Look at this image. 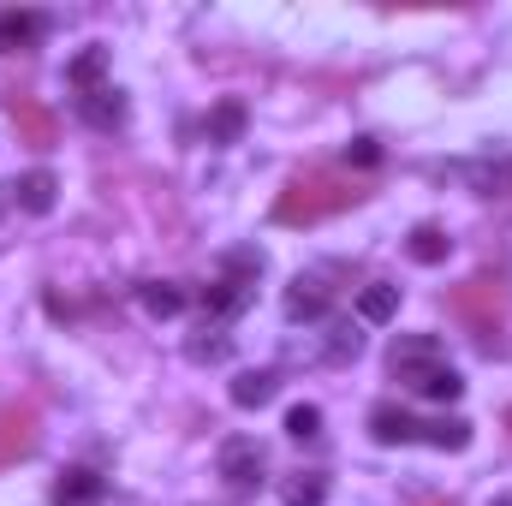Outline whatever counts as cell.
Listing matches in <instances>:
<instances>
[{
  "label": "cell",
  "instance_id": "cell-1",
  "mask_svg": "<svg viewBox=\"0 0 512 506\" xmlns=\"http://www.w3.org/2000/svg\"><path fill=\"white\" fill-rule=\"evenodd\" d=\"M352 203H364L358 179H346V173H334V167H310V173H298V179L280 191L274 215H280L286 227H298V221H322V215H340V209H352Z\"/></svg>",
  "mask_w": 512,
  "mask_h": 506
},
{
  "label": "cell",
  "instance_id": "cell-2",
  "mask_svg": "<svg viewBox=\"0 0 512 506\" xmlns=\"http://www.w3.org/2000/svg\"><path fill=\"white\" fill-rule=\"evenodd\" d=\"M447 310L477 334L483 352H507V346H501V316H507V280H501V274H471V280L447 298Z\"/></svg>",
  "mask_w": 512,
  "mask_h": 506
},
{
  "label": "cell",
  "instance_id": "cell-3",
  "mask_svg": "<svg viewBox=\"0 0 512 506\" xmlns=\"http://www.w3.org/2000/svg\"><path fill=\"white\" fill-rule=\"evenodd\" d=\"M435 364H447L435 334H405V340H393V352H387V370L405 381V387H417V381L429 376Z\"/></svg>",
  "mask_w": 512,
  "mask_h": 506
},
{
  "label": "cell",
  "instance_id": "cell-4",
  "mask_svg": "<svg viewBox=\"0 0 512 506\" xmlns=\"http://www.w3.org/2000/svg\"><path fill=\"white\" fill-rule=\"evenodd\" d=\"M215 465H221V477L233 489H251V483H262V465L268 459H262V441L256 435H233V441H221V459Z\"/></svg>",
  "mask_w": 512,
  "mask_h": 506
},
{
  "label": "cell",
  "instance_id": "cell-5",
  "mask_svg": "<svg viewBox=\"0 0 512 506\" xmlns=\"http://www.w3.org/2000/svg\"><path fill=\"white\" fill-rule=\"evenodd\" d=\"M24 453H36V411L0 405V465H18Z\"/></svg>",
  "mask_w": 512,
  "mask_h": 506
},
{
  "label": "cell",
  "instance_id": "cell-6",
  "mask_svg": "<svg viewBox=\"0 0 512 506\" xmlns=\"http://www.w3.org/2000/svg\"><path fill=\"white\" fill-rule=\"evenodd\" d=\"M102 495H108V483H102V471H90V465H72V471L54 477V506H96Z\"/></svg>",
  "mask_w": 512,
  "mask_h": 506
},
{
  "label": "cell",
  "instance_id": "cell-7",
  "mask_svg": "<svg viewBox=\"0 0 512 506\" xmlns=\"http://www.w3.org/2000/svg\"><path fill=\"white\" fill-rule=\"evenodd\" d=\"M370 435L382 441V447H405V441H417L423 435V423L405 411V405H393V399H382L376 411H370Z\"/></svg>",
  "mask_w": 512,
  "mask_h": 506
},
{
  "label": "cell",
  "instance_id": "cell-8",
  "mask_svg": "<svg viewBox=\"0 0 512 506\" xmlns=\"http://www.w3.org/2000/svg\"><path fill=\"white\" fill-rule=\"evenodd\" d=\"M6 114H12V126L24 131V143H36V149H48V143L60 137L54 114H48L42 102H30V96H12V102H6Z\"/></svg>",
  "mask_w": 512,
  "mask_h": 506
},
{
  "label": "cell",
  "instance_id": "cell-9",
  "mask_svg": "<svg viewBox=\"0 0 512 506\" xmlns=\"http://www.w3.org/2000/svg\"><path fill=\"white\" fill-rule=\"evenodd\" d=\"M286 316H292V322H322V316H328V286H322L316 274H298V280L286 286Z\"/></svg>",
  "mask_w": 512,
  "mask_h": 506
},
{
  "label": "cell",
  "instance_id": "cell-10",
  "mask_svg": "<svg viewBox=\"0 0 512 506\" xmlns=\"http://www.w3.org/2000/svg\"><path fill=\"white\" fill-rule=\"evenodd\" d=\"M78 114H84V120H90L96 131H114V126H126V96L102 84V90H90V96H78Z\"/></svg>",
  "mask_w": 512,
  "mask_h": 506
},
{
  "label": "cell",
  "instance_id": "cell-11",
  "mask_svg": "<svg viewBox=\"0 0 512 506\" xmlns=\"http://www.w3.org/2000/svg\"><path fill=\"white\" fill-rule=\"evenodd\" d=\"M54 191H60V185H54V173H48V167H30V173L12 185V197H18V209H24V215H48V209H54Z\"/></svg>",
  "mask_w": 512,
  "mask_h": 506
},
{
  "label": "cell",
  "instance_id": "cell-12",
  "mask_svg": "<svg viewBox=\"0 0 512 506\" xmlns=\"http://www.w3.org/2000/svg\"><path fill=\"white\" fill-rule=\"evenodd\" d=\"M245 304H251V286H245V280H227V274H221V280H209V286H203V310H209L215 322L239 316Z\"/></svg>",
  "mask_w": 512,
  "mask_h": 506
},
{
  "label": "cell",
  "instance_id": "cell-13",
  "mask_svg": "<svg viewBox=\"0 0 512 506\" xmlns=\"http://www.w3.org/2000/svg\"><path fill=\"white\" fill-rule=\"evenodd\" d=\"M274 393H280V376H274V370H245V376H233V405H239V411L268 405Z\"/></svg>",
  "mask_w": 512,
  "mask_h": 506
},
{
  "label": "cell",
  "instance_id": "cell-14",
  "mask_svg": "<svg viewBox=\"0 0 512 506\" xmlns=\"http://www.w3.org/2000/svg\"><path fill=\"white\" fill-rule=\"evenodd\" d=\"M417 441H429V447H441V453H465V447H471V423H465V417H435V423H423Z\"/></svg>",
  "mask_w": 512,
  "mask_h": 506
},
{
  "label": "cell",
  "instance_id": "cell-15",
  "mask_svg": "<svg viewBox=\"0 0 512 506\" xmlns=\"http://www.w3.org/2000/svg\"><path fill=\"white\" fill-rule=\"evenodd\" d=\"M358 316H364V322H393V316H399V286L370 280V286L358 292Z\"/></svg>",
  "mask_w": 512,
  "mask_h": 506
},
{
  "label": "cell",
  "instance_id": "cell-16",
  "mask_svg": "<svg viewBox=\"0 0 512 506\" xmlns=\"http://www.w3.org/2000/svg\"><path fill=\"white\" fill-rule=\"evenodd\" d=\"M36 30H42V18H36V12H0V54L30 48V42H36Z\"/></svg>",
  "mask_w": 512,
  "mask_h": 506
},
{
  "label": "cell",
  "instance_id": "cell-17",
  "mask_svg": "<svg viewBox=\"0 0 512 506\" xmlns=\"http://www.w3.org/2000/svg\"><path fill=\"white\" fill-rule=\"evenodd\" d=\"M102 72H108V48H84L72 66H66V78L78 84V96H90V90H102Z\"/></svg>",
  "mask_w": 512,
  "mask_h": 506
},
{
  "label": "cell",
  "instance_id": "cell-18",
  "mask_svg": "<svg viewBox=\"0 0 512 506\" xmlns=\"http://www.w3.org/2000/svg\"><path fill=\"white\" fill-rule=\"evenodd\" d=\"M411 393H423V399H441V405H453V399L465 393V381H459V370H453V364H435V370L417 381Z\"/></svg>",
  "mask_w": 512,
  "mask_h": 506
},
{
  "label": "cell",
  "instance_id": "cell-19",
  "mask_svg": "<svg viewBox=\"0 0 512 506\" xmlns=\"http://www.w3.org/2000/svg\"><path fill=\"white\" fill-rule=\"evenodd\" d=\"M245 137V102H221L209 114V143H239Z\"/></svg>",
  "mask_w": 512,
  "mask_h": 506
},
{
  "label": "cell",
  "instance_id": "cell-20",
  "mask_svg": "<svg viewBox=\"0 0 512 506\" xmlns=\"http://www.w3.org/2000/svg\"><path fill=\"white\" fill-rule=\"evenodd\" d=\"M322 501H328V477H322V471L286 477V506H322Z\"/></svg>",
  "mask_w": 512,
  "mask_h": 506
},
{
  "label": "cell",
  "instance_id": "cell-21",
  "mask_svg": "<svg viewBox=\"0 0 512 506\" xmlns=\"http://www.w3.org/2000/svg\"><path fill=\"white\" fill-rule=\"evenodd\" d=\"M262 268H268V262H262V251H251V245H239V251L221 256V274H227V280H245V286L262 280Z\"/></svg>",
  "mask_w": 512,
  "mask_h": 506
},
{
  "label": "cell",
  "instance_id": "cell-22",
  "mask_svg": "<svg viewBox=\"0 0 512 506\" xmlns=\"http://www.w3.org/2000/svg\"><path fill=\"white\" fill-rule=\"evenodd\" d=\"M137 298H143V310H149V316H179V310H185V292H179V286H167V280H149Z\"/></svg>",
  "mask_w": 512,
  "mask_h": 506
},
{
  "label": "cell",
  "instance_id": "cell-23",
  "mask_svg": "<svg viewBox=\"0 0 512 506\" xmlns=\"http://www.w3.org/2000/svg\"><path fill=\"white\" fill-rule=\"evenodd\" d=\"M227 352H233V340H227V334H215V328L191 334V346H185V358H191V364H227Z\"/></svg>",
  "mask_w": 512,
  "mask_h": 506
},
{
  "label": "cell",
  "instance_id": "cell-24",
  "mask_svg": "<svg viewBox=\"0 0 512 506\" xmlns=\"http://www.w3.org/2000/svg\"><path fill=\"white\" fill-rule=\"evenodd\" d=\"M411 256H417L423 268L447 262V233H441V227H417V233H411Z\"/></svg>",
  "mask_w": 512,
  "mask_h": 506
},
{
  "label": "cell",
  "instance_id": "cell-25",
  "mask_svg": "<svg viewBox=\"0 0 512 506\" xmlns=\"http://www.w3.org/2000/svg\"><path fill=\"white\" fill-rule=\"evenodd\" d=\"M358 352H364V334H352V328H328V352H322L328 364H352Z\"/></svg>",
  "mask_w": 512,
  "mask_h": 506
},
{
  "label": "cell",
  "instance_id": "cell-26",
  "mask_svg": "<svg viewBox=\"0 0 512 506\" xmlns=\"http://www.w3.org/2000/svg\"><path fill=\"white\" fill-rule=\"evenodd\" d=\"M286 435H292V441H316V435H322V411H316V405H292V411H286Z\"/></svg>",
  "mask_w": 512,
  "mask_h": 506
},
{
  "label": "cell",
  "instance_id": "cell-27",
  "mask_svg": "<svg viewBox=\"0 0 512 506\" xmlns=\"http://www.w3.org/2000/svg\"><path fill=\"white\" fill-rule=\"evenodd\" d=\"M382 161V143L376 137H352L346 143V167H376Z\"/></svg>",
  "mask_w": 512,
  "mask_h": 506
},
{
  "label": "cell",
  "instance_id": "cell-28",
  "mask_svg": "<svg viewBox=\"0 0 512 506\" xmlns=\"http://www.w3.org/2000/svg\"><path fill=\"white\" fill-rule=\"evenodd\" d=\"M489 506H512V495H495V501H489Z\"/></svg>",
  "mask_w": 512,
  "mask_h": 506
},
{
  "label": "cell",
  "instance_id": "cell-29",
  "mask_svg": "<svg viewBox=\"0 0 512 506\" xmlns=\"http://www.w3.org/2000/svg\"><path fill=\"white\" fill-rule=\"evenodd\" d=\"M507 423H512V411H507Z\"/></svg>",
  "mask_w": 512,
  "mask_h": 506
}]
</instances>
